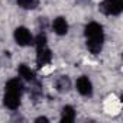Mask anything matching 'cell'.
<instances>
[{
	"label": "cell",
	"mask_w": 123,
	"mask_h": 123,
	"mask_svg": "<svg viewBox=\"0 0 123 123\" xmlns=\"http://www.w3.org/2000/svg\"><path fill=\"white\" fill-rule=\"evenodd\" d=\"M52 28H54V32L56 33V35H65L67 32H68V23H67V20L64 19V18H56L55 20H54V23H52Z\"/></svg>",
	"instance_id": "cell-7"
},
{
	"label": "cell",
	"mask_w": 123,
	"mask_h": 123,
	"mask_svg": "<svg viewBox=\"0 0 123 123\" xmlns=\"http://www.w3.org/2000/svg\"><path fill=\"white\" fill-rule=\"evenodd\" d=\"M77 90L80 94L86 96V97H90L93 94V86H91V81L87 78V77H80L77 80Z\"/></svg>",
	"instance_id": "cell-6"
},
{
	"label": "cell",
	"mask_w": 123,
	"mask_h": 123,
	"mask_svg": "<svg viewBox=\"0 0 123 123\" xmlns=\"http://www.w3.org/2000/svg\"><path fill=\"white\" fill-rule=\"evenodd\" d=\"M23 83L19 78L9 80L6 83V91H5V106L10 110H16L20 104V96L23 93Z\"/></svg>",
	"instance_id": "cell-2"
},
{
	"label": "cell",
	"mask_w": 123,
	"mask_h": 123,
	"mask_svg": "<svg viewBox=\"0 0 123 123\" xmlns=\"http://www.w3.org/2000/svg\"><path fill=\"white\" fill-rule=\"evenodd\" d=\"M15 41L20 46H28V45H31L33 42V38H32L31 32L25 26H19L15 31Z\"/></svg>",
	"instance_id": "cell-4"
},
{
	"label": "cell",
	"mask_w": 123,
	"mask_h": 123,
	"mask_svg": "<svg viewBox=\"0 0 123 123\" xmlns=\"http://www.w3.org/2000/svg\"><path fill=\"white\" fill-rule=\"evenodd\" d=\"M75 120V110L73 106H65L61 113V122L62 123H71Z\"/></svg>",
	"instance_id": "cell-9"
},
{
	"label": "cell",
	"mask_w": 123,
	"mask_h": 123,
	"mask_svg": "<svg viewBox=\"0 0 123 123\" xmlns=\"http://www.w3.org/2000/svg\"><path fill=\"white\" fill-rule=\"evenodd\" d=\"M98 9L109 16H117L123 10V0H104L98 5Z\"/></svg>",
	"instance_id": "cell-3"
},
{
	"label": "cell",
	"mask_w": 123,
	"mask_h": 123,
	"mask_svg": "<svg viewBox=\"0 0 123 123\" xmlns=\"http://www.w3.org/2000/svg\"><path fill=\"white\" fill-rule=\"evenodd\" d=\"M86 38H87V48L91 54L97 55L103 49V42H104V33L101 25L97 22H90L86 26Z\"/></svg>",
	"instance_id": "cell-1"
},
{
	"label": "cell",
	"mask_w": 123,
	"mask_h": 123,
	"mask_svg": "<svg viewBox=\"0 0 123 123\" xmlns=\"http://www.w3.org/2000/svg\"><path fill=\"white\" fill-rule=\"evenodd\" d=\"M35 43H36V48L46 45V36H45V33H39L36 36V39H35Z\"/></svg>",
	"instance_id": "cell-12"
},
{
	"label": "cell",
	"mask_w": 123,
	"mask_h": 123,
	"mask_svg": "<svg viewBox=\"0 0 123 123\" xmlns=\"http://www.w3.org/2000/svg\"><path fill=\"white\" fill-rule=\"evenodd\" d=\"M35 122H49L46 117H38V119H35Z\"/></svg>",
	"instance_id": "cell-13"
},
{
	"label": "cell",
	"mask_w": 123,
	"mask_h": 123,
	"mask_svg": "<svg viewBox=\"0 0 123 123\" xmlns=\"http://www.w3.org/2000/svg\"><path fill=\"white\" fill-rule=\"evenodd\" d=\"M18 73H19V75H20L22 78H25L26 81H33V80H35V74H33V71H32L28 65H25V64L19 65Z\"/></svg>",
	"instance_id": "cell-10"
},
{
	"label": "cell",
	"mask_w": 123,
	"mask_h": 123,
	"mask_svg": "<svg viewBox=\"0 0 123 123\" xmlns=\"http://www.w3.org/2000/svg\"><path fill=\"white\" fill-rule=\"evenodd\" d=\"M51 59H52V54H51V49L46 45L36 48V64H38L39 68H42L46 64H49Z\"/></svg>",
	"instance_id": "cell-5"
},
{
	"label": "cell",
	"mask_w": 123,
	"mask_h": 123,
	"mask_svg": "<svg viewBox=\"0 0 123 123\" xmlns=\"http://www.w3.org/2000/svg\"><path fill=\"white\" fill-rule=\"evenodd\" d=\"M16 2L22 9H26V10H33L39 5V0H16Z\"/></svg>",
	"instance_id": "cell-11"
},
{
	"label": "cell",
	"mask_w": 123,
	"mask_h": 123,
	"mask_svg": "<svg viewBox=\"0 0 123 123\" xmlns=\"http://www.w3.org/2000/svg\"><path fill=\"white\" fill-rule=\"evenodd\" d=\"M55 87H56V90H58L59 93H67V91H70V88H71V81H70V78H68L67 75H61V77H58V80L55 81Z\"/></svg>",
	"instance_id": "cell-8"
}]
</instances>
